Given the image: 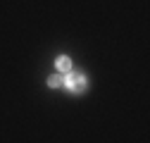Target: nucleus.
<instances>
[{"instance_id":"nucleus-1","label":"nucleus","mask_w":150,"mask_h":143,"mask_svg":"<svg viewBox=\"0 0 150 143\" xmlns=\"http://www.w3.org/2000/svg\"><path fill=\"white\" fill-rule=\"evenodd\" d=\"M86 76L81 74V72H67L64 74V86L69 88L71 93H83L86 91Z\"/></svg>"},{"instance_id":"nucleus-2","label":"nucleus","mask_w":150,"mask_h":143,"mask_svg":"<svg viewBox=\"0 0 150 143\" xmlns=\"http://www.w3.org/2000/svg\"><path fill=\"white\" fill-rule=\"evenodd\" d=\"M55 67H57L60 74H67V72H71V60L69 57H57L55 60Z\"/></svg>"},{"instance_id":"nucleus-3","label":"nucleus","mask_w":150,"mask_h":143,"mask_svg":"<svg viewBox=\"0 0 150 143\" xmlns=\"http://www.w3.org/2000/svg\"><path fill=\"white\" fill-rule=\"evenodd\" d=\"M48 86H52V88L64 86V74H52V76L48 79Z\"/></svg>"}]
</instances>
